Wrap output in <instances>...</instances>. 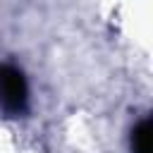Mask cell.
<instances>
[{"label":"cell","instance_id":"obj_1","mask_svg":"<svg viewBox=\"0 0 153 153\" xmlns=\"http://www.w3.org/2000/svg\"><path fill=\"white\" fill-rule=\"evenodd\" d=\"M0 105L10 115H22L29 105V86L22 69L0 65Z\"/></svg>","mask_w":153,"mask_h":153},{"label":"cell","instance_id":"obj_2","mask_svg":"<svg viewBox=\"0 0 153 153\" xmlns=\"http://www.w3.org/2000/svg\"><path fill=\"white\" fill-rule=\"evenodd\" d=\"M131 153H151V120H141L131 131Z\"/></svg>","mask_w":153,"mask_h":153}]
</instances>
